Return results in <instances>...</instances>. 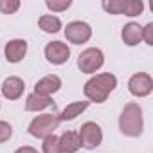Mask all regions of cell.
<instances>
[{"label": "cell", "mask_w": 153, "mask_h": 153, "mask_svg": "<svg viewBox=\"0 0 153 153\" xmlns=\"http://www.w3.org/2000/svg\"><path fill=\"white\" fill-rule=\"evenodd\" d=\"M115 87H117L115 76L110 72H101V74H94L85 83L83 94L90 103H105L106 97L115 90Z\"/></svg>", "instance_id": "obj_1"}, {"label": "cell", "mask_w": 153, "mask_h": 153, "mask_svg": "<svg viewBox=\"0 0 153 153\" xmlns=\"http://www.w3.org/2000/svg\"><path fill=\"white\" fill-rule=\"evenodd\" d=\"M119 130L126 137H140L144 130L142 108L139 103H126L119 115Z\"/></svg>", "instance_id": "obj_2"}, {"label": "cell", "mask_w": 153, "mask_h": 153, "mask_svg": "<svg viewBox=\"0 0 153 153\" xmlns=\"http://www.w3.org/2000/svg\"><path fill=\"white\" fill-rule=\"evenodd\" d=\"M59 126V121L56 115L52 114H42V115H36L31 123H29V133L36 139H45L49 135H54V131L58 130Z\"/></svg>", "instance_id": "obj_3"}, {"label": "cell", "mask_w": 153, "mask_h": 153, "mask_svg": "<svg viewBox=\"0 0 153 153\" xmlns=\"http://www.w3.org/2000/svg\"><path fill=\"white\" fill-rule=\"evenodd\" d=\"M105 65V54L97 47H88L78 56V68L85 74H96Z\"/></svg>", "instance_id": "obj_4"}, {"label": "cell", "mask_w": 153, "mask_h": 153, "mask_svg": "<svg viewBox=\"0 0 153 153\" xmlns=\"http://www.w3.org/2000/svg\"><path fill=\"white\" fill-rule=\"evenodd\" d=\"M78 137H79V144L81 148L85 149H94L97 146H101L103 142V130L97 123L94 121H87L81 124L79 131H78Z\"/></svg>", "instance_id": "obj_5"}, {"label": "cell", "mask_w": 153, "mask_h": 153, "mask_svg": "<svg viewBox=\"0 0 153 153\" xmlns=\"http://www.w3.org/2000/svg\"><path fill=\"white\" fill-rule=\"evenodd\" d=\"M63 33H65L67 42H70L74 45L87 43L92 38V27L87 22H81V20H76V22L67 24V27H65Z\"/></svg>", "instance_id": "obj_6"}, {"label": "cell", "mask_w": 153, "mask_h": 153, "mask_svg": "<svg viewBox=\"0 0 153 153\" xmlns=\"http://www.w3.org/2000/svg\"><path fill=\"white\" fill-rule=\"evenodd\" d=\"M128 90L135 97H146L153 92V78L146 72H137L128 79Z\"/></svg>", "instance_id": "obj_7"}, {"label": "cell", "mask_w": 153, "mask_h": 153, "mask_svg": "<svg viewBox=\"0 0 153 153\" xmlns=\"http://www.w3.org/2000/svg\"><path fill=\"white\" fill-rule=\"evenodd\" d=\"M45 58H47V61L52 63V65H63V63H67L68 58H70V47H68L67 43L59 42V40L49 42V43L45 45Z\"/></svg>", "instance_id": "obj_8"}, {"label": "cell", "mask_w": 153, "mask_h": 153, "mask_svg": "<svg viewBox=\"0 0 153 153\" xmlns=\"http://www.w3.org/2000/svg\"><path fill=\"white\" fill-rule=\"evenodd\" d=\"M2 96L9 101H16L24 96V90H25V83L22 78H18V76H9V78L4 79L2 83Z\"/></svg>", "instance_id": "obj_9"}, {"label": "cell", "mask_w": 153, "mask_h": 153, "mask_svg": "<svg viewBox=\"0 0 153 153\" xmlns=\"http://www.w3.org/2000/svg\"><path fill=\"white\" fill-rule=\"evenodd\" d=\"M59 88H61V78H59V76H56V74H49V76H43L42 79L36 81V85H34V94L51 97V96L56 94Z\"/></svg>", "instance_id": "obj_10"}, {"label": "cell", "mask_w": 153, "mask_h": 153, "mask_svg": "<svg viewBox=\"0 0 153 153\" xmlns=\"http://www.w3.org/2000/svg\"><path fill=\"white\" fill-rule=\"evenodd\" d=\"M4 52H6V59H7L9 63H20V61L25 58V54H27V42L22 40V38L9 40V42L6 43Z\"/></svg>", "instance_id": "obj_11"}, {"label": "cell", "mask_w": 153, "mask_h": 153, "mask_svg": "<svg viewBox=\"0 0 153 153\" xmlns=\"http://www.w3.org/2000/svg\"><path fill=\"white\" fill-rule=\"evenodd\" d=\"M140 33H142V27L137 22H128L121 31V38L128 47H135V45H139V42H142Z\"/></svg>", "instance_id": "obj_12"}, {"label": "cell", "mask_w": 153, "mask_h": 153, "mask_svg": "<svg viewBox=\"0 0 153 153\" xmlns=\"http://www.w3.org/2000/svg\"><path fill=\"white\" fill-rule=\"evenodd\" d=\"M88 106H90V101H76V103L67 105L56 117H58L59 123H63V121H72V119H76L78 115H81Z\"/></svg>", "instance_id": "obj_13"}, {"label": "cell", "mask_w": 153, "mask_h": 153, "mask_svg": "<svg viewBox=\"0 0 153 153\" xmlns=\"http://www.w3.org/2000/svg\"><path fill=\"white\" fill-rule=\"evenodd\" d=\"M49 106H56L52 97H47V96H40V94H29L27 99H25V110L27 112H40V110H45Z\"/></svg>", "instance_id": "obj_14"}, {"label": "cell", "mask_w": 153, "mask_h": 153, "mask_svg": "<svg viewBox=\"0 0 153 153\" xmlns=\"http://www.w3.org/2000/svg\"><path fill=\"white\" fill-rule=\"evenodd\" d=\"M59 148H61V153H76L81 148L78 131H63L59 137Z\"/></svg>", "instance_id": "obj_15"}, {"label": "cell", "mask_w": 153, "mask_h": 153, "mask_svg": "<svg viewBox=\"0 0 153 153\" xmlns=\"http://www.w3.org/2000/svg\"><path fill=\"white\" fill-rule=\"evenodd\" d=\"M38 25L43 33H49V34H56L59 33L61 29V20L56 16V15H42L38 18Z\"/></svg>", "instance_id": "obj_16"}, {"label": "cell", "mask_w": 153, "mask_h": 153, "mask_svg": "<svg viewBox=\"0 0 153 153\" xmlns=\"http://www.w3.org/2000/svg\"><path fill=\"white\" fill-rule=\"evenodd\" d=\"M144 9L142 0H124V9L123 15L124 16H139Z\"/></svg>", "instance_id": "obj_17"}, {"label": "cell", "mask_w": 153, "mask_h": 153, "mask_svg": "<svg viewBox=\"0 0 153 153\" xmlns=\"http://www.w3.org/2000/svg\"><path fill=\"white\" fill-rule=\"evenodd\" d=\"M42 153H61L59 148V137L58 135H49L43 139L42 144Z\"/></svg>", "instance_id": "obj_18"}, {"label": "cell", "mask_w": 153, "mask_h": 153, "mask_svg": "<svg viewBox=\"0 0 153 153\" xmlns=\"http://www.w3.org/2000/svg\"><path fill=\"white\" fill-rule=\"evenodd\" d=\"M103 9L110 15H123V9H124V0H105L101 4Z\"/></svg>", "instance_id": "obj_19"}, {"label": "cell", "mask_w": 153, "mask_h": 153, "mask_svg": "<svg viewBox=\"0 0 153 153\" xmlns=\"http://www.w3.org/2000/svg\"><path fill=\"white\" fill-rule=\"evenodd\" d=\"M45 6L52 13H61V11H67L72 6V0H45Z\"/></svg>", "instance_id": "obj_20"}, {"label": "cell", "mask_w": 153, "mask_h": 153, "mask_svg": "<svg viewBox=\"0 0 153 153\" xmlns=\"http://www.w3.org/2000/svg\"><path fill=\"white\" fill-rule=\"evenodd\" d=\"M20 9V0H0V13L15 15Z\"/></svg>", "instance_id": "obj_21"}, {"label": "cell", "mask_w": 153, "mask_h": 153, "mask_svg": "<svg viewBox=\"0 0 153 153\" xmlns=\"http://www.w3.org/2000/svg\"><path fill=\"white\" fill-rule=\"evenodd\" d=\"M13 135V126L7 123V121H0V144L2 142H7Z\"/></svg>", "instance_id": "obj_22"}, {"label": "cell", "mask_w": 153, "mask_h": 153, "mask_svg": "<svg viewBox=\"0 0 153 153\" xmlns=\"http://www.w3.org/2000/svg\"><path fill=\"white\" fill-rule=\"evenodd\" d=\"M142 40L148 43V45H153V22H149V24H146L144 27H142Z\"/></svg>", "instance_id": "obj_23"}, {"label": "cell", "mask_w": 153, "mask_h": 153, "mask_svg": "<svg viewBox=\"0 0 153 153\" xmlns=\"http://www.w3.org/2000/svg\"><path fill=\"white\" fill-rule=\"evenodd\" d=\"M15 153H40V151L33 146H20L18 149H15Z\"/></svg>", "instance_id": "obj_24"}]
</instances>
